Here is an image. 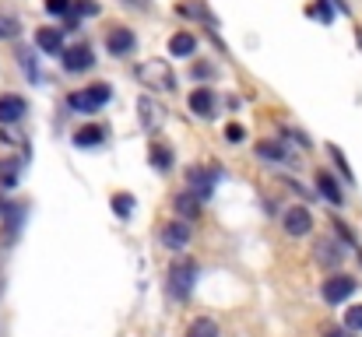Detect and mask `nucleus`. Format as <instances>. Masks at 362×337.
Returning <instances> with one entry per match:
<instances>
[{
	"label": "nucleus",
	"mask_w": 362,
	"mask_h": 337,
	"mask_svg": "<svg viewBox=\"0 0 362 337\" xmlns=\"http://www.w3.org/2000/svg\"><path fill=\"white\" fill-rule=\"evenodd\" d=\"M137 109H141V120H144L148 127H159V120H162V105H155L151 98H141Z\"/></svg>",
	"instance_id": "nucleus-16"
},
{
	"label": "nucleus",
	"mask_w": 362,
	"mask_h": 337,
	"mask_svg": "<svg viewBox=\"0 0 362 337\" xmlns=\"http://www.w3.org/2000/svg\"><path fill=\"white\" fill-rule=\"evenodd\" d=\"M137 78L148 85V88H176V78H173V71H169V64L166 60H148L144 67H137Z\"/></svg>",
	"instance_id": "nucleus-2"
},
{
	"label": "nucleus",
	"mask_w": 362,
	"mask_h": 337,
	"mask_svg": "<svg viewBox=\"0 0 362 337\" xmlns=\"http://www.w3.org/2000/svg\"><path fill=\"white\" fill-rule=\"evenodd\" d=\"M197 49V39L190 35V32H176L173 39H169V53L173 56H190Z\"/></svg>",
	"instance_id": "nucleus-14"
},
{
	"label": "nucleus",
	"mask_w": 362,
	"mask_h": 337,
	"mask_svg": "<svg viewBox=\"0 0 362 337\" xmlns=\"http://www.w3.org/2000/svg\"><path fill=\"white\" fill-rule=\"evenodd\" d=\"M162 243L169 250H183L190 243V225H187V218H176V221L166 225V229H162Z\"/></svg>",
	"instance_id": "nucleus-7"
},
{
	"label": "nucleus",
	"mask_w": 362,
	"mask_h": 337,
	"mask_svg": "<svg viewBox=\"0 0 362 337\" xmlns=\"http://www.w3.org/2000/svg\"><path fill=\"white\" fill-rule=\"evenodd\" d=\"M187 337H218V323H215L212 316H200V320L190 323Z\"/></svg>",
	"instance_id": "nucleus-15"
},
{
	"label": "nucleus",
	"mask_w": 362,
	"mask_h": 337,
	"mask_svg": "<svg viewBox=\"0 0 362 337\" xmlns=\"http://www.w3.org/2000/svg\"><path fill=\"white\" fill-rule=\"evenodd\" d=\"M35 42H39L42 53H53V56L64 53V32L60 28H39L35 32Z\"/></svg>",
	"instance_id": "nucleus-10"
},
{
	"label": "nucleus",
	"mask_w": 362,
	"mask_h": 337,
	"mask_svg": "<svg viewBox=\"0 0 362 337\" xmlns=\"http://www.w3.org/2000/svg\"><path fill=\"white\" fill-rule=\"evenodd\" d=\"M309 15H317L320 21H331V18H334V11H331V4H327V0H320L317 8H309Z\"/></svg>",
	"instance_id": "nucleus-26"
},
{
	"label": "nucleus",
	"mask_w": 362,
	"mask_h": 337,
	"mask_svg": "<svg viewBox=\"0 0 362 337\" xmlns=\"http://www.w3.org/2000/svg\"><path fill=\"white\" fill-rule=\"evenodd\" d=\"M130 4H137V8H141V4H148V0H130Z\"/></svg>",
	"instance_id": "nucleus-31"
},
{
	"label": "nucleus",
	"mask_w": 362,
	"mask_h": 337,
	"mask_svg": "<svg viewBox=\"0 0 362 337\" xmlns=\"http://www.w3.org/2000/svg\"><path fill=\"white\" fill-rule=\"evenodd\" d=\"M190 112H193V116H204V120L215 116V95H212V88H197L190 95Z\"/></svg>",
	"instance_id": "nucleus-9"
},
{
	"label": "nucleus",
	"mask_w": 362,
	"mask_h": 337,
	"mask_svg": "<svg viewBox=\"0 0 362 337\" xmlns=\"http://www.w3.org/2000/svg\"><path fill=\"white\" fill-rule=\"evenodd\" d=\"M78 15L95 18V15H98V4H95V0H78Z\"/></svg>",
	"instance_id": "nucleus-28"
},
{
	"label": "nucleus",
	"mask_w": 362,
	"mask_h": 337,
	"mask_svg": "<svg viewBox=\"0 0 362 337\" xmlns=\"http://www.w3.org/2000/svg\"><path fill=\"white\" fill-rule=\"evenodd\" d=\"M345 327H348V330H362V306H352V309L345 313Z\"/></svg>",
	"instance_id": "nucleus-23"
},
{
	"label": "nucleus",
	"mask_w": 362,
	"mask_h": 337,
	"mask_svg": "<svg viewBox=\"0 0 362 337\" xmlns=\"http://www.w3.org/2000/svg\"><path fill=\"white\" fill-rule=\"evenodd\" d=\"M11 35H18V21L11 15H0V39H11Z\"/></svg>",
	"instance_id": "nucleus-22"
},
{
	"label": "nucleus",
	"mask_w": 362,
	"mask_h": 337,
	"mask_svg": "<svg viewBox=\"0 0 362 337\" xmlns=\"http://www.w3.org/2000/svg\"><path fill=\"white\" fill-rule=\"evenodd\" d=\"M341 257H345V253H341V250H338V246H334L331 239H324V243H317V260H320V263H327V267H334V263H338Z\"/></svg>",
	"instance_id": "nucleus-17"
},
{
	"label": "nucleus",
	"mask_w": 362,
	"mask_h": 337,
	"mask_svg": "<svg viewBox=\"0 0 362 337\" xmlns=\"http://www.w3.org/2000/svg\"><path fill=\"white\" fill-rule=\"evenodd\" d=\"M67 102H71V109H78V112H95L98 105L110 102V85H92V88H85V92H74Z\"/></svg>",
	"instance_id": "nucleus-3"
},
{
	"label": "nucleus",
	"mask_w": 362,
	"mask_h": 337,
	"mask_svg": "<svg viewBox=\"0 0 362 337\" xmlns=\"http://www.w3.org/2000/svg\"><path fill=\"white\" fill-rule=\"evenodd\" d=\"M282 225H285L288 236H306L309 229H313V214H309L306 207H288L285 218H282Z\"/></svg>",
	"instance_id": "nucleus-6"
},
{
	"label": "nucleus",
	"mask_w": 362,
	"mask_h": 337,
	"mask_svg": "<svg viewBox=\"0 0 362 337\" xmlns=\"http://www.w3.org/2000/svg\"><path fill=\"white\" fill-rule=\"evenodd\" d=\"M317 187H320V193H324L331 204H341V200H345V197H341V190H338V183H334L327 173H320V176H317Z\"/></svg>",
	"instance_id": "nucleus-18"
},
{
	"label": "nucleus",
	"mask_w": 362,
	"mask_h": 337,
	"mask_svg": "<svg viewBox=\"0 0 362 337\" xmlns=\"http://www.w3.org/2000/svg\"><path fill=\"white\" fill-rule=\"evenodd\" d=\"M74 4H71V0H46V11L49 15H67Z\"/></svg>",
	"instance_id": "nucleus-24"
},
{
	"label": "nucleus",
	"mask_w": 362,
	"mask_h": 337,
	"mask_svg": "<svg viewBox=\"0 0 362 337\" xmlns=\"http://www.w3.org/2000/svg\"><path fill=\"white\" fill-rule=\"evenodd\" d=\"M113 211L127 218V214L134 211V197H130V193H117V197H113Z\"/></svg>",
	"instance_id": "nucleus-21"
},
{
	"label": "nucleus",
	"mask_w": 362,
	"mask_h": 337,
	"mask_svg": "<svg viewBox=\"0 0 362 337\" xmlns=\"http://www.w3.org/2000/svg\"><path fill=\"white\" fill-rule=\"evenodd\" d=\"M331 155H334V162H338V165H341V173H345V176H348V180H352V168H348V162H345V155H341V151H338V148H331Z\"/></svg>",
	"instance_id": "nucleus-29"
},
{
	"label": "nucleus",
	"mask_w": 362,
	"mask_h": 337,
	"mask_svg": "<svg viewBox=\"0 0 362 337\" xmlns=\"http://www.w3.org/2000/svg\"><path fill=\"white\" fill-rule=\"evenodd\" d=\"M324 337H352V330H327Z\"/></svg>",
	"instance_id": "nucleus-30"
},
{
	"label": "nucleus",
	"mask_w": 362,
	"mask_h": 337,
	"mask_svg": "<svg viewBox=\"0 0 362 337\" xmlns=\"http://www.w3.org/2000/svg\"><path fill=\"white\" fill-rule=\"evenodd\" d=\"M151 162L159 165V168H169L173 158H169V151H162V148H151Z\"/></svg>",
	"instance_id": "nucleus-27"
},
{
	"label": "nucleus",
	"mask_w": 362,
	"mask_h": 337,
	"mask_svg": "<svg viewBox=\"0 0 362 337\" xmlns=\"http://www.w3.org/2000/svg\"><path fill=\"white\" fill-rule=\"evenodd\" d=\"M0 183H4V187L18 183V162H0Z\"/></svg>",
	"instance_id": "nucleus-20"
},
{
	"label": "nucleus",
	"mask_w": 362,
	"mask_h": 337,
	"mask_svg": "<svg viewBox=\"0 0 362 337\" xmlns=\"http://www.w3.org/2000/svg\"><path fill=\"white\" fill-rule=\"evenodd\" d=\"M102 141H106V130H102V127H81L74 134V144L78 148H98Z\"/></svg>",
	"instance_id": "nucleus-13"
},
{
	"label": "nucleus",
	"mask_w": 362,
	"mask_h": 337,
	"mask_svg": "<svg viewBox=\"0 0 362 337\" xmlns=\"http://www.w3.org/2000/svg\"><path fill=\"white\" fill-rule=\"evenodd\" d=\"M25 98L21 95H0V123H18L25 116Z\"/></svg>",
	"instance_id": "nucleus-8"
},
{
	"label": "nucleus",
	"mask_w": 362,
	"mask_h": 337,
	"mask_svg": "<svg viewBox=\"0 0 362 337\" xmlns=\"http://www.w3.org/2000/svg\"><path fill=\"white\" fill-rule=\"evenodd\" d=\"M106 49H110L113 56H127V53L134 49V32H130V28H113L110 39H106Z\"/></svg>",
	"instance_id": "nucleus-11"
},
{
	"label": "nucleus",
	"mask_w": 362,
	"mask_h": 337,
	"mask_svg": "<svg viewBox=\"0 0 362 337\" xmlns=\"http://www.w3.org/2000/svg\"><path fill=\"white\" fill-rule=\"evenodd\" d=\"M352 292H355V277H348V274H334V277L324 281V299H327L331 306L345 302Z\"/></svg>",
	"instance_id": "nucleus-4"
},
{
	"label": "nucleus",
	"mask_w": 362,
	"mask_h": 337,
	"mask_svg": "<svg viewBox=\"0 0 362 337\" xmlns=\"http://www.w3.org/2000/svg\"><path fill=\"white\" fill-rule=\"evenodd\" d=\"M60 56H64V67H67V71H74V74H78V71H88V67L95 64L92 46H85V42H78V46H67Z\"/></svg>",
	"instance_id": "nucleus-5"
},
{
	"label": "nucleus",
	"mask_w": 362,
	"mask_h": 337,
	"mask_svg": "<svg viewBox=\"0 0 362 337\" xmlns=\"http://www.w3.org/2000/svg\"><path fill=\"white\" fill-rule=\"evenodd\" d=\"M243 137H246V130H243L239 123H229V127H225V141H229V144H239Z\"/></svg>",
	"instance_id": "nucleus-25"
},
{
	"label": "nucleus",
	"mask_w": 362,
	"mask_h": 337,
	"mask_svg": "<svg viewBox=\"0 0 362 337\" xmlns=\"http://www.w3.org/2000/svg\"><path fill=\"white\" fill-rule=\"evenodd\" d=\"M193 281H197V263L193 260H176L169 267V295L173 299H187L193 292Z\"/></svg>",
	"instance_id": "nucleus-1"
},
{
	"label": "nucleus",
	"mask_w": 362,
	"mask_h": 337,
	"mask_svg": "<svg viewBox=\"0 0 362 337\" xmlns=\"http://www.w3.org/2000/svg\"><path fill=\"white\" fill-rule=\"evenodd\" d=\"M257 155H261V158H275V162H285V148H282V144H271V141L257 144Z\"/></svg>",
	"instance_id": "nucleus-19"
},
{
	"label": "nucleus",
	"mask_w": 362,
	"mask_h": 337,
	"mask_svg": "<svg viewBox=\"0 0 362 337\" xmlns=\"http://www.w3.org/2000/svg\"><path fill=\"white\" fill-rule=\"evenodd\" d=\"M200 204H204V200H200V193H190V190H187V193H180V197H176V214H180V218H187V221H193V218L200 214Z\"/></svg>",
	"instance_id": "nucleus-12"
}]
</instances>
